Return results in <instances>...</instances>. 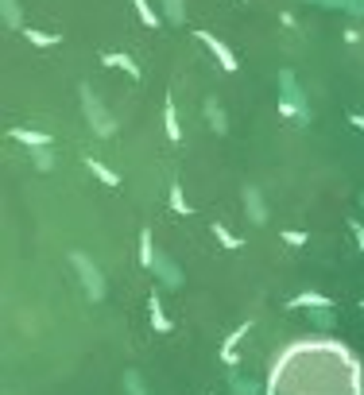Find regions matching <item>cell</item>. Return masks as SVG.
Wrapping results in <instances>:
<instances>
[{"mask_svg":"<svg viewBox=\"0 0 364 395\" xmlns=\"http://www.w3.org/2000/svg\"><path fill=\"white\" fill-rule=\"evenodd\" d=\"M279 113L283 117H298L302 124L314 120V113H310V105H307V93H302V85H298V78H295V70H283L279 74Z\"/></svg>","mask_w":364,"mask_h":395,"instance_id":"6da1fadb","label":"cell"},{"mask_svg":"<svg viewBox=\"0 0 364 395\" xmlns=\"http://www.w3.org/2000/svg\"><path fill=\"white\" fill-rule=\"evenodd\" d=\"M70 264H74V275H78V283H82V291H85V299L90 303H101L105 299V275H101V268L93 264V256L90 252H70Z\"/></svg>","mask_w":364,"mask_h":395,"instance_id":"7a4b0ae2","label":"cell"},{"mask_svg":"<svg viewBox=\"0 0 364 395\" xmlns=\"http://www.w3.org/2000/svg\"><path fill=\"white\" fill-rule=\"evenodd\" d=\"M82 113H85V124H90V132L97 136V140L116 136V117L101 105V97L90 89V85H82Z\"/></svg>","mask_w":364,"mask_h":395,"instance_id":"3957f363","label":"cell"},{"mask_svg":"<svg viewBox=\"0 0 364 395\" xmlns=\"http://www.w3.org/2000/svg\"><path fill=\"white\" fill-rule=\"evenodd\" d=\"M151 275H155V283L163 287V291H182V287H186V271H182V264L174 260L171 252H155Z\"/></svg>","mask_w":364,"mask_h":395,"instance_id":"277c9868","label":"cell"},{"mask_svg":"<svg viewBox=\"0 0 364 395\" xmlns=\"http://www.w3.org/2000/svg\"><path fill=\"white\" fill-rule=\"evenodd\" d=\"M240 202H244V213H248L252 225H267L272 221V210H267V198L264 190H260L256 182H248L244 190H240Z\"/></svg>","mask_w":364,"mask_h":395,"instance_id":"5b68a950","label":"cell"},{"mask_svg":"<svg viewBox=\"0 0 364 395\" xmlns=\"http://www.w3.org/2000/svg\"><path fill=\"white\" fill-rule=\"evenodd\" d=\"M229 395H267V387L256 376H248V372L229 368Z\"/></svg>","mask_w":364,"mask_h":395,"instance_id":"8992f818","label":"cell"},{"mask_svg":"<svg viewBox=\"0 0 364 395\" xmlns=\"http://www.w3.org/2000/svg\"><path fill=\"white\" fill-rule=\"evenodd\" d=\"M198 43H206L209 51H214V55H217V62H221V66H225V70H237V55H232V51H229V47H225V43H221V39H217V35H209V31H198Z\"/></svg>","mask_w":364,"mask_h":395,"instance_id":"52a82bcc","label":"cell"},{"mask_svg":"<svg viewBox=\"0 0 364 395\" xmlns=\"http://www.w3.org/2000/svg\"><path fill=\"white\" fill-rule=\"evenodd\" d=\"M101 62H105L108 70H120V74H128L132 82L140 78V66H136V59H128V55H120V51H108V55H101Z\"/></svg>","mask_w":364,"mask_h":395,"instance_id":"ba28073f","label":"cell"},{"mask_svg":"<svg viewBox=\"0 0 364 395\" xmlns=\"http://www.w3.org/2000/svg\"><path fill=\"white\" fill-rule=\"evenodd\" d=\"M148 318H151V329H155V333H171L174 322L167 318L163 303H159V294H148Z\"/></svg>","mask_w":364,"mask_h":395,"instance_id":"9c48e42d","label":"cell"},{"mask_svg":"<svg viewBox=\"0 0 364 395\" xmlns=\"http://www.w3.org/2000/svg\"><path fill=\"white\" fill-rule=\"evenodd\" d=\"M206 120H209V128H214L217 136L229 132V113H225V105L217 101V97H209L206 101Z\"/></svg>","mask_w":364,"mask_h":395,"instance_id":"30bf717a","label":"cell"},{"mask_svg":"<svg viewBox=\"0 0 364 395\" xmlns=\"http://www.w3.org/2000/svg\"><path fill=\"white\" fill-rule=\"evenodd\" d=\"M24 152H27V159H31L35 171H43V175L55 171V148H50V143H43V148H24Z\"/></svg>","mask_w":364,"mask_h":395,"instance_id":"8fae6325","label":"cell"},{"mask_svg":"<svg viewBox=\"0 0 364 395\" xmlns=\"http://www.w3.org/2000/svg\"><path fill=\"white\" fill-rule=\"evenodd\" d=\"M8 136L16 143H24V148H43V143H50V136L39 132V128H8Z\"/></svg>","mask_w":364,"mask_h":395,"instance_id":"7c38bea8","label":"cell"},{"mask_svg":"<svg viewBox=\"0 0 364 395\" xmlns=\"http://www.w3.org/2000/svg\"><path fill=\"white\" fill-rule=\"evenodd\" d=\"M85 167H90V175H93V178H101V182H105V186H113V190L120 186V175H116V171H108L105 163H101V159H93V155H85Z\"/></svg>","mask_w":364,"mask_h":395,"instance_id":"4fadbf2b","label":"cell"},{"mask_svg":"<svg viewBox=\"0 0 364 395\" xmlns=\"http://www.w3.org/2000/svg\"><path fill=\"white\" fill-rule=\"evenodd\" d=\"M287 306H290V310H302V306H307V310H314V306H333V303L326 299V294H318V291H302V294H295Z\"/></svg>","mask_w":364,"mask_h":395,"instance_id":"5bb4252c","label":"cell"},{"mask_svg":"<svg viewBox=\"0 0 364 395\" xmlns=\"http://www.w3.org/2000/svg\"><path fill=\"white\" fill-rule=\"evenodd\" d=\"M163 124H167V140L178 143L182 140V128H178V109H174V97H167V105H163Z\"/></svg>","mask_w":364,"mask_h":395,"instance_id":"9a60e30c","label":"cell"},{"mask_svg":"<svg viewBox=\"0 0 364 395\" xmlns=\"http://www.w3.org/2000/svg\"><path fill=\"white\" fill-rule=\"evenodd\" d=\"M155 252H159V248H155V240H151V229H144V233H140V264L148 271H151V264H155Z\"/></svg>","mask_w":364,"mask_h":395,"instance_id":"2e32d148","label":"cell"},{"mask_svg":"<svg viewBox=\"0 0 364 395\" xmlns=\"http://www.w3.org/2000/svg\"><path fill=\"white\" fill-rule=\"evenodd\" d=\"M20 35H24V39H31L35 47H43V51H47V47H58V35H47V31H35V27H20Z\"/></svg>","mask_w":364,"mask_h":395,"instance_id":"e0dca14e","label":"cell"},{"mask_svg":"<svg viewBox=\"0 0 364 395\" xmlns=\"http://www.w3.org/2000/svg\"><path fill=\"white\" fill-rule=\"evenodd\" d=\"M125 392H128V395H155L148 384H144V376H140L136 368H128V372H125Z\"/></svg>","mask_w":364,"mask_h":395,"instance_id":"ac0fdd59","label":"cell"},{"mask_svg":"<svg viewBox=\"0 0 364 395\" xmlns=\"http://www.w3.org/2000/svg\"><path fill=\"white\" fill-rule=\"evenodd\" d=\"M209 229H214V236L221 240V248H240V244H244L240 236H232V233H229V225H221V221H217V225H209Z\"/></svg>","mask_w":364,"mask_h":395,"instance_id":"d6986e66","label":"cell"},{"mask_svg":"<svg viewBox=\"0 0 364 395\" xmlns=\"http://www.w3.org/2000/svg\"><path fill=\"white\" fill-rule=\"evenodd\" d=\"M132 4H136V12H140V20H144L148 27H159V24H163V20H159V12L151 8L148 0H132Z\"/></svg>","mask_w":364,"mask_h":395,"instance_id":"ffe728a7","label":"cell"},{"mask_svg":"<svg viewBox=\"0 0 364 395\" xmlns=\"http://www.w3.org/2000/svg\"><path fill=\"white\" fill-rule=\"evenodd\" d=\"M171 210H174V213H182V217H186V213H194V210H190V202L182 198V186H178V182L171 186Z\"/></svg>","mask_w":364,"mask_h":395,"instance_id":"44dd1931","label":"cell"},{"mask_svg":"<svg viewBox=\"0 0 364 395\" xmlns=\"http://www.w3.org/2000/svg\"><path fill=\"white\" fill-rule=\"evenodd\" d=\"M163 16L171 20V24H182V20H186V12H182V0H163Z\"/></svg>","mask_w":364,"mask_h":395,"instance_id":"7402d4cb","label":"cell"},{"mask_svg":"<svg viewBox=\"0 0 364 395\" xmlns=\"http://www.w3.org/2000/svg\"><path fill=\"white\" fill-rule=\"evenodd\" d=\"M4 24L16 27V31L24 27V20H20V8H16V0H4Z\"/></svg>","mask_w":364,"mask_h":395,"instance_id":"603a6c76","label":"cell"},{"mask_svg":"<svg viewBox=\"0 0 364 395\" xmlns=\"http://www.w3.org/2000/svg\"><path fill=\"white\" fill-rule=\"evenodd\" d=\"M349 229H353V240H356V248H360V252H364V221H349Z\"/></svg>","mask_w":364,"mask_h":395,"instance_id":"cb8c5ba5","label":"cell"},{"mask_svg":"<svg viewBox=\"0 0 364 395\" xmlns=\"http://www.w3.org/2000/svg\"><path fill=\"white\" fill-rule=\"evenodd\" d=\"M283 240H287V244H307L310 236L307 233H295V229H283Z\"/></svg>","mask_w":364,"mask_h":395,"instance_id":"d4e9b609","label":"cell"},{"mask_svg":"<svg viewBox=\"0 0 364 395\" xmlns=\"http://www.w3.org/2000/svg\"><path fill=\"white\" fill-rule=\"evenodd\" d=\"M349 124H353V128H360V132H364V117H360V113H349Z\"/></svg>","mask_w":364,"mask_h":395,"instance_id":"484cf974","label":"cell"},{"mask_svg":"<svg viewBox=\"0 0 364 395\" xmlns=\"http://www.w3.org/2000/svg\"><path fill=\"white\" fill-rule=\"evenodd\" d=\"M360 213H364V194H360Z\"/></svg>","mask_w":364,"mask_h":395,"instance_id":"4316f807","label":"cell"},{"mask_svg":"<svg viewBox=\"0 0 364 395\" xmlns=\"http://www.w3.org/2000/svg\"><path fill=\"white\" fill-rule=\"evenodd\" d=\"M360 306H364V303H360Z\"/></svg>","mask_w":364,"mask_h":395,"instance_id":"83f0119b","label":"cell"}]
</instances>
